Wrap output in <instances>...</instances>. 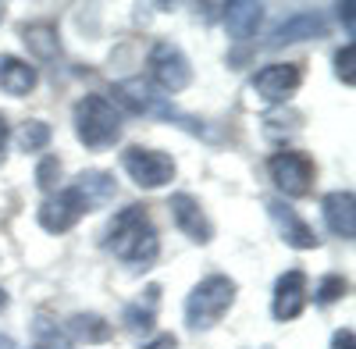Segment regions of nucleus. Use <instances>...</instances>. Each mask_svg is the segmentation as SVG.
Here are the masks:
<instances>
[{
    "instance_id": "1",
    "label": "nucleus",
    "mask_w": 356,
    "mask_h": 349,
    "mask_svg": "<svg viewBox=\"0 0 356 349\" xmlns=\"http://www.w3.org/2000/svg\"><path fill=\"white\" fill-rule=\"evenodd\" d=\"M104 246L129 268H143V271L150 268L157 260L161 243H157V232H154V221H150V214H146V207L132 203V207H125L122 214H114Z\"/></svg>"
},
{
    "instance_id": "2",
    "label": "nucleus",
    "mask_w": 356,
    "mask_h": 349,
    "mask_svg": "<svg viewBox=\"0 0 356 349\" xmlns=\"http://www.w3.org/2000/svg\"><path fill=\"white\" fill-rule=\"evenodd\" d=\"M75 136L89 150L114 147V139L122 136V111H118L107 97H82L75 104Z\"/></svg>"
},
{
    "instance_id": "3",
    "label": "nucleus",
    "mask_w": 356,
    "mask_h": 349,
    "mask_svg": "<svg viewBox=\"0 0 356 349\" xmlns=\"http://www.w3.org/2000/svg\"><path fill=\"white\" fill-rule=\"evenodd\" d=\"M232 303H235V282L228 275H207L186 300V325L193 332L214 328Z\"/></svg>"
},
{
    "instance_id": "4",
    "label": "nucleus",
    "mask_w": 356,
    "mask_h": 349,
    "mask_svg": "<svg viewBox=\"0 0 356 349\" xmlns=\"http://www.w3.org/2000/svg\"><path fill=\"white\" fill-rule=\"evenodd\" d=\"M122 168L129 171V179L139 189H161L175 179V161L161 150H146V147H129L122 154Z\"/></svg>"
},
{
    "instance_id": "5",
    "label": "nucleus",
    "mask_w": 356,
    "mask_h": 349,
    "mask_svg": "<svg viewBox=\"0 0 356 349\" xmlns=\"http://www.w3.org/2000/svg\"><path fill=\"white\" fill-rule=\"evenodd\" d=\"M150 79L161 86L164 93H182L186 86L193 82V68H189V57L178 50L175 43H168V40H161V43H154V50H150Z\"/></svg>"
},
{
    "instance_id": "6",
    "label": "nucleus",
    "mask_w": 356,
    "mask_h": 349,
    "mask_svg": "<svg viewBox=\"0 0 356 349\" xmlns=\"http://www.w3.org/2000/svg\"><path fill=\"white\" fill-rule=\"evenodd\" d=\"M267 171H271L275 186L285 196H307L310 182H314V161L300 150H282L267 161Z\"/></svg>"
},
{
    "instance_id": "7",
    "label": "nucleus",
    "mask_w": 356,
    "mask_h": 349,
    "mask_svg": "<svg viewBox=\"0 0 356 349\" xmlns=\"http://www.w3.org/2000/svg\"><path fill=\"white\" fill-rule=\"evenodd\" d=\"M86 211H93V207H89L86 196L75 186H68V189H61L57 196L43 200V207H40L36 218H40V225L50 232V236H61V232H68V228H75L82 221Z\"/></svg>"
},
{
    "instance_id": "8",
    "label": "nucleus",
    "mask_w": 356,
    "mask_h": 349,
    "mask_svg": "<svg viewBox=\"0 0 356 349\" xmlns=\"http://www.w3.org/2000/svg\"><path fill=\"white\" fill-rule=\"evenodd\" d=\"M303 82V65H267L253 75V93L264 100V104H285Z\"/></svg>"
},
{
    "instance_id": "9",
    "label": "nucleus",
    "mask_w": 356,
    "mask_h": 349,
    "mask_svg": "<svg viewBox=\"0 0 356 349\" xmlns=\"http://www.w3.org/2000/svg\"><path fill=\"white\" fill-rule=\"evenodd\" d=\"M168 207H171L175 225L182 228L193 243H211V239H214V225L207 221V214H203V207H200V200H196V196H189V193H175Z\"/></svg>"
},
{
    "instance_id": "10",
    "label": "nucleus",
    "mask_w": 356,
    "mask_h": 349,
    "mask_svg": "<svg viewBox=\"0 0 356 349\" xmlns=\"http://www.w3.org/2000/svg\"><path fill=\"white\" fill-rule=\"evenodd\" d=\"M307 307V275L303 271H285L275 285V303L271 314L278 321H296Z\"/></svg>"
},
{
    "instance_id": "11",
    "label": "nucleus",
    "mask_w": 356,
    "mask_h": 349,
    "mask_svg": "<svg viewBox=\"0 0 356 349\" xmlns=\"http://www.w3.org/2000/svg\"><path fill=\"white\" fill-rule=\"evenodd\" d=\"M321 214H324V225H328L332 236L339 239H353L356 236V200L349 189H339V193H328L321 200Z\"/></svg>"
},
{
    "instance_id": "12",
    "label": "nucleus",
    "mask_w": 356,
    "mask_h": 349,
    "mask_svg": "<svg viewBox=\"0 0 356 349\" xmlns=\"http://www.w3.org/2000/svg\"><path fill=\"white\" fill-rule=\"evenodd\" d=\"M267 211H271V218L278 221V228H282V236H285V243L292 246V250H314L321 239H317V232L296 214L285 200H267Z\"/></svg>"
},
{
    "instance_id": "13",
    "label": "nucleus",
    "mask_w": 356,
    "mask_h": 349,
    "mask_svg": "<svg viewBox=\"0 0 356 349\" xmlns=\"http://www.w3.org/2000/svg\"><path fill=\"white\" fill-rule=\"evenodd\" d=\"M260 18H264V4H253V0H235V4H225V25H228V36L235 43H246L250 36H257Z\"/></svg>"
},
{
    "instance_id": "14",
    "label": "nucleus",
    "mask_w": 356,
    "mask_h": 349,
    "mask_svg": "<svg viewBox=\"0 0 356 349\" xmlns=\"http://www.w3.org/2000/svg\"><path fill=\"white\" fill-rule=\"evenodd\" d=\"M324 33H328V25H324L321 15L314 11H300V15H292L289 22H282L275 29V36H271V47H282V43H300V40H321Z\"/></svg>"
},
{
    "instance_id": "15",
    "label": "nucleus",
    "mask_w": 356,
    "mask_h": 349,
    "mask_svg": "<svg viewBox=\"0 0 356 349\" xmlns=\"http://www.w3.org/2000/svg\"><path fill=\"white\" fill-rule=\"evenodd\" d=\"M36 68L22 61V57H0V90H4L8 97H29L36 90Z\"/></svg>"
},
{
    "instance_id": "16",
    "label": "nucleus",
    "mask_w": 356,
    "mask_h": 349,
    "mask_svg": "<svg viewBox=\"0 0 356 349\" xmlns=\"http://www.w3.org/2000/svg\"><path fill=\"white\" fill-rule=\"evenodd\" d=\"M22 40H25L29 50L40 57V61H54V57L61 54V43H57V29H54L50 22L25 25V29H22Z\"/></svg>"
},
{
    "instance_id": "17",
    "label": "nucleus",
    "mask_w": 356,
    "mask_h": 349,
    "mask_svg": "<svg viewBox=\"0 0 356 349\" xmlns=\"http://www.w3.org/2000/svg\"><path fill=\"white\" fill-rule=\"evenodd\" d=\"M75 189L86 196L89 207H100V203H107L114 196V179L107 171H82L75 179Z\"/></svg>"
},
{
    "instance_id": "18",
    "label": "nucleus",
    "mask_w": 356,
    "mask_h": 349,
    "mask_svg": "<svg viewBox=\"0 0 356 349\" xmlns=\"http://www.w3.org/2000/svg\"><path fill=\"white\" fill-rule=\"evenodd\" d=\"M68 332L79 342H86V346H97V342L111 339V325L104 321L100 314H75V317H68Z\"/></svg>"
},
{
    "instance_id": "19",
    "label": "nucleus",
    "mask_w": 356,
    "mask_h": 349,
    "mask_svg": "<svg viewBox=\"0 0 356 349\" xmlns=\"http://www.w3.org/2000/svg\"><path fill=\"white\" fill-rule=\"evenodd\" d=\"M47 143H50V125H47V122H25V125H22V132H18V147H22L25 154L43 150Z\"/></svg>"
},
{
    "instance_id": "20",
    "label": "nucleus",
    "mask_w": 356,
    "mask_h": 349,
    "mask_svg": "<svg viewBox=\"0 0 356 349\" xmlns=\"http://www.w3.org/2000/svg\"><path fill=\"white\" fill-rule=\"evenodd\" d=\"M346 293H349V282H346L342 275H324L321 285H317V293H314V300H317V307H332V303H339Z\"/></svg>"
},
{
    "instance_id": "21",
    "label": "nucleus",
    "mask_w": 356,
    "mask_h": 349,
    "mask_svg": "<svg viewBox=\"0 0 356 349\" xmlns=\"http://www.w3.org/2000/svg\"><path fill=\"white\" fill-rule=\"evenodd\" d=\"M125 325H129L132 332H150V328H154V307H146V310H143V303L129 307V310H125Z\"/></svg>"
},
{
    "instance_id": "22",
    "label": "nucleus",
    "mask_w": 356,
    "mask_h": 349,
    "mask_svg": "<svg viewBox=\"0 0 356 349\" xmlns=\"http://www.w3.org/2000/svg\"><path fill=\"white\" fill-rule=\"evenodd\" d=\"M57 179H61V161H57V157H43V164L36 168V186L40 189H54Z\"/></svg>"
},
{
    "instance_id": "23",
    "label": "nucleus",
    "mask_w": 356,
    "mask_h": 349,
    "mask_svg": "<svg viewBox=\"0 0 356 349\" xmlns=\"http://www.w3.org/2000/svg\"><path fill=\"white\" fill-rule=\"evenodd\" d=\"M353 57H356V47H353V43H346V47L335 54V72H339V79H342L346 86L356 82V75H353Z\"/></svg>"
},
{
    "instance_id": "24",
    "label": "nucleus",
    "mask_w": 356,
    "mask_h": 349,
    "mask_svg": "<svg viewBox=\"0 0 356 349\" xmlns=\"http://www.w3.org/2000/svg\"><path fill=\"white\" fill-rule=\"evenodd\" d=\"M36 349H72V342L61 335V332H43L40 328V346Z\"/></svg>"
},
{
    "instance_id": "25",
    "label": "nucleus",
    "mask_w": 356,
    "mask_h": 349,
    "mask_svg": "<svg viewBox=\"0 0 356 349\" xmlns=\"http://www.w3.org/2000/svg\"><path fill=\"white\" fill-rule=\"evenodd\" d=\"M353 328H342V332H335V339H332V349H353Z\"/></svg>"
},
{
    "instance_id": "26",
    "label": "nucleus",
    "mask_w": 356,
    "mask_h": 349,
    "mask_svg": "<svg viewBox=\"0 0 356 349\" xmlns=\"http://www.w3.org/2000/svg\"><path fill=\"white\" fill-rule=\"evenodd\" d=\"M353 11H356L353 4H339V18L346 22V33H349V36H353Z\"/></svg>"
},
{
    "instance_id": "27",
    "label": "nucleus",
    "mask_w": 356,
    "mask_h": 349,
    "mask_svg": "<svg viewBox=\"0 0 356 349\" xmlns=\"http://www.w3.org/2000/svg\"><path fill=\"white\" fill-rule=\"evenodd\" d=\"M146 349H178V342H175V335H161V339H154Z\"/></svg>"
},
{
    "instance_id": "28",
    "label": "nucleus",
    "mask_w": 356,
    "mask_h": 349,
    "mask_svg": "<svg viewBox=\"0 0 356 349\" xmlns=\"http://www.w3.org/2000/svg\"><path fill=\"white\" fill-rule=\"evenodd\" d=\"M8 147V122H4V114H0V154H4Z\"/></svg>"
},
{
    "instance_id": "29",
    "label": "nucleus",
    "mask_w": 356,
    "mask_h": 349,
    "mask_svg": "<svg viewBox=\"0 0 356 349\" xmlns=\"http://www.w3.org/2000/svg\"><path fill=\"white\" fill-rule=\"evenodd\" d=\"M0 349H15V346H11V339H4V335H0Z\"/></svg>"
},
{
    "instance_id": "30",
    "label": "nucleus",
    "mask_w": 356,
    "mask_h": 349,
    "mask_svg": "<svg viewBox=\"0 0 356 349\" xmlns=\"http://www.w3.org/2000/svg\"><path fill=\"white\" fill-rule=\"evenodd\" d=\"M8 303V296H4V289H0V307H4Z\"/></svg>"
},
{
    "instance_id": "31",
    "label": "nucleus",
    "mask_w": 356,
    "mask_h": 349,
    "mask_svg": "<svg viewBox=\"0 0 356 349\" xmlns=\"http://www.w3.org/2000/svg\"><path fill=\"white\" fill-rule=\"evenodd\" d=\"M0 22H4V4H0Z\"/></svg>"
}]
</instances>
